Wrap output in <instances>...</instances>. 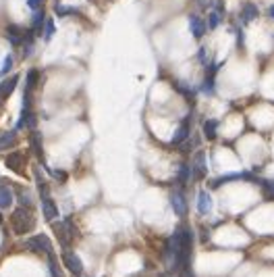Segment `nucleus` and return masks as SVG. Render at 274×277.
Instances as JSON below:
<instances>
[{"label":"nucleus","instance_id":"f257e3e1","mask_svg":"<svg viewBox=\"0 0 274 277\" xmlns=\"http://www.w3.org/2000/svg\"><path fill=\"white\" fill-rule=\"evenodd\" d=\"M35 225V219L33 215L25 209V206H19V209H15V213L11 215V229L17 233V236H25V233H29Z\"/></svg>","mask_w":274,"mask_h":277},{"label":"nucleus","instance_id":"f03ea898","mask_svg":"<svg viewBox=\"0 0 274 277\" xmlns=\"http://www.w3.org/2000/svg\"><path fill=\"white\" fill-rule=\"evenodd\" d=\"M27 246L29 250H33V252H40V254H50L52 252V244H50V238L46 236V233H35V236H31L27 240Z\"/></svg>","mask_w":274,"mask_h":277},{"label":"nucleus","instance_id":"7ed1b4c3","mask_svg":"<svg viewBox=\"0 0 274 277\" xmlns=\"http://www.w3.org/2000/svg\"><path fill=\"white\" fill-rule=\"evenodd\" d=\"M63 263L67 269L73 273V275H81L83 273V265H81V258H79L73 250H63Z\"/></svg>","mask_w":274,"mask_h":277},{"label":"nucleus","instance_id":"20e7f679","mask_svg":"<svg viewBox=\"0 0 274 277\" xmlns=\"http://www.w3.org/2000/svg\"><path fill=\"white\" fill-rule=\"evenodd\" d=\"M237 179H245V181H260L258 177H253L251 173H226V175H223V177H218L216 181H212L210 184V188H220L223 184H228V181H237Z\"/></svg>","mask_w":274,"mask_h":277},{"label":"nucleus","instance_id":"39448f33","mask_svg":"<svg viewBox=\"0 0 274 277\" xmlns=\"http://www.w3.org/2000/svg\"><path fill=\"white\" fill-rule=\"evenodd\" d=\"M171 204H173V211L179 215V217H185L187 215V200H185V194L181 190H174L171 194Z\"/></svg>","mask_w":274,"mask_h":277},{"label":"nucleus","instance_id":"423d86ee","mask_svg":"<svg viewBox=\"0 0 274 277\" xmlns=\"http://www.w3.org/2000/svg\"><path fill=\"white\" fill-rule=\"evenodd\" d=\"M54 233H56V238H58V242L63 246H69L71 244V238H73V233H75V229H69V221H63V223H54Z\"/></svg>","mask_w":274,"mask_h":277},{"label":"nucleus","instance_id":"0eeeda50","mask_svg":"<svg viewBox=\"0 0 274 277\" xmlns=\"http://www.w3.org/2000/svg\"><path fill=\"white\" fill-rule=\"evenodd\" d=\"M193 175L198 179H204L208 175V165H206V152L204 150H198L196 152V159H193Z\"/></svg>","mask_w":274,"mask_h":277},{"label":"nucleus","instance_id":"6e6552de","mask_svg":"<svg viewBox=\"0 0 274 277\" xmlns=\"http://www.w3.org/2000/svg\"><path fill=\"white\" fill-rule=\"evenodd\" d=\"M191 117H185L179 125H176V132H174V136H173V144H183L185 140L189 138V134H191Z\"/></svg>","mask_w":274,"mask_h":277},{"label":"nucleus","instance_id":"1a4fd4ad","mask_svg":"<svg viewBox=\"0 0 274 277\" xmlns=\"http://www.w3.org/2000/svg\"><path fill=\"white\" fill-rule=\"evenodd\" d=\"M189 29H191V36L193 38L201 40V38H204V33H206V23L201 21L198 15H191L189 17Z\"/></svg>","mask_w":274,"mask_h":277},{"label":"nucleus","instance_id":"9d476101","mask_svg":"<svg viewBox=\"0 0 274 277\" xmlns=\"http://www.w3.org/2000/svg\"><path fill=\"white\" fill-rule=\"evenodd\" d=\"M6 36H8V42L11 44H15V46H19V44H23V40H25V33L21 28H17V25H8L6 28Z\"/></svg>","mask_w":274,"mask_h":277},{"label":"nucleus","instance_id":"9b49d317","mask_svg":"<svg viewBox=\"0 0 274 277\" xmlns=\"http://www.w3.org/2000/svg\"><path fill=\"white\" fill-rule=\"evenodd\" d=\"M17 83H19V75H17V73H15V75H11L8 80H4L2 83H0V96H2V100L11 96L13 90L17 88Z\"/></svg>","mask_w":274,"mask_h":277},{"label":"nucleus","instance_id":"f8f14e48","mask_svg":"<svg viewBox=\"0 0 274 277\" xmlns=\"http://www.w3.org/2000/svg\"><path fill=\"white\" fill-rule=\"evenodd\" d=\"M223 15H224V8H223V2H216V8L210 13L208 17V29H216L220 21H223Z\"/></svg>","mask_w":274,"mask_h":277},{"label":"nucleus","instance_id":"ddd939ff","mask_svg":"<svg viewBox=\"0 0 274 277\" xmlns=\"http://www.w3.org/2000/svg\"><path fill=\"white\" fill-rule=\"evenodd\" d=\"M6 167H8V169H13V171H17V173H21V171L25 169V157H23L21 152L11 154V157L6 159Z\"/></svg>","mask_w":274,"mask_h":277},{"label":"nucleus","instance_id":"4468645a","mask_svg":"<svg viewBox=\"0 0 274 277\" xmlns=\"http://www.w3.org/2000/svg\"><path fill=\"white\" fill-rule=\"evenodd\" d=\"M42 209H44V217H46L48 221H54L58 217V209L52 198H44L42 200Z\"/></svg>","mask_w":274,"mask_h":277},{"label":"nucleus","instance_id":"2eb2a0df","mask_svg":"<svg viewBox=\"0 0 274 277\" xmlns=\"http://www.w3.org/2000/svg\"><path fill=\"white\" fill-rule=\"evenodd\" d=\"M210 206H212V198H210V194L206 192V190H201V192L198 194V213L199 215L210 213Z\"/></svg>","mask_w":274,"mask_h":277},{"label":"nucleus","instance_id":"dca6fc26","mask_svg":"<svg viewBox=\"0 0 274 277\" xmlns=\"http://www.w3.org/2000/svg\"><path fill=\"white\" fill-rule=\"evenodd\" d=\"M15 142H17V132L15 129H8V132L0 134V150L11 148V146H15Z\"/></svg>","mask_w":274,"mask_h":277},{"label":"nucleus","instance_id":"f3484780","mask_svg":"<svg viewBox=\"0 0 274 277\" xmlns=\"http://www.w3.org/2000/svg\"><path fill=\"white\" fill-rule=\"evenodd\" d=\"M13 204V190L8 186L0 188V209H8Z\"/></svg>","mask_w":274,"mask_h":277},{"label":"nucleus","instance_id":"a211bd4d","mask_svg":"<svg viewBox=\"0 0 274 277\" xmlns=\"http://www.w3.org/2000/svg\"><path fill=\"white\" fill-rule=\"evenodd\" d=\"M255 17H258V6L255 4H245L243 11H241V21L243 23H251Z\"/></svg>","mask_w":274,"mask_h":277},{"label":"nucleus","instance_id":"6ab92c4d","mask_svg":"<svg viewBox=\"0 0 274 277\" xmlns=\"http://www.w3.org/2000/svg\"><path fill=\"white\" fill-rule=\"evenodd\" d=\"M218 134V121L216 119H208L206 123H204V136H206V140H214Z\"/></svg>","mask_w":274,"mask_h":277},{"label":"nucleus","instance_id":"aec40b11","mask_svg":"<svg viewBox=\"0 0 274 277\" xmlns=\"http://www.w3.org/2000/svg\"><path fill=\"white\" fill-rule=\"evenodd\" d=\"M31 146H33V152L38 154V159L44 161V152H42V134H40V132H31Z\"/></svg>","mask_w":274,"mask_h":277},{"label":"nucleus","instance_id":"412c9836","mask_svg":"<svg viewBox=\"0 0 274 277\" xmlns=\"http://www.w3.org/2000/svg\"><path fill=\"white\" fill-rule=\"evenodd\" d=\"M189 177H191L189 165H187V163H181V165H179V173H176V179H179V184L185 186V184L189 181Z\"/></svg>","mask_w":274,"mask_h":277},{"label":"nucleus","instance_id":"4be33fe9","mask_svg":"<svg viewBox=\"0 0 274 277\" xmlns=\"http://www.w3.org/2000/svg\"><path fill=\"white\" fill-rule=\"evenodd\" d=\"M258 184L262 186V192L268 200H274V181H268V179H260Z\"/></svg>","mask_w":274,"mask_h":277},{"label":"nucleus","instance_id":"5701e85b","mask_svg":"<svg viewBox=\"0 0 274 277\" xmlns=\"http://www.w3.org/2000/svg\"><path fill=\"white\" fill-rule=\"evenodd\" d=\"M44 23H46V17H44V11H35V15H33V21H31V28H33V31H40Z\"/></svg>","mask_w":274,"mask_h":277},{"label":"nucleus","instance_id":"b1692460","mask_svg":"<svg viewBox=\"0 0 274 277\" xmlns=\"http://www.w3.org/2000/svg\"><path fill=\"white\" fill-rule=\"evenodd\" d=\"M56 15L58 17H71V15H77V8H73V6H65V4H56Z\"/></svg>","mask_w":274,"mask_h":277},{"label":"nucleus","instance_id":"393cba45","mask_svg":"<svg viewBox=\"0 0 274 277\" xmlns=\"http://www.w3.org/2000/svg\"><path fill=\"white\" fill-rule=\"evenodd\" d=\"M48 267H50L52 277H63V273H60V269H58V263L54 261V256H52V252L48 254Z\"/></svg>","mask_w":274,"mask_h":277},{"label":"nucleus","instance_id":"a878e982","mask_svg":"<svg viewBox=\"0 0 274 277\" xmlns=\"http://www.w3.org/2000/svg\"><path fill=\"white\" fill-rule=\"evenodd\" d=\"M52 36H54V21L46 19V23H44V38L48 42V40H52Z\"/></svg>","mask_w":274,"mask_h":277},{"label":"nucleus","instance_id":"bb28decb","mask_svg":"<svg viewBox=\"0 0 274 277\" xmlns=\"http://www.w3.org/2000/svg\"><path fill=\"white\" fill-rule=\"evenodd\" d=\"M38 77H40L38 69H29V71H27V88H29V90L33 88L35 83H38Z\"/></svg>","mask_w":274,"mask_h":277},{"label":"nucleus","instance_id":"cd10ccee","mask_svg":"<svg viewBox=\"0 0 274 277\" xmlns=\"http://www.w3.org/2000/svg\"><path fill=\"white\" fill-rule=\"evenodd\" d=\"M11 67H13V56L8 55V56H4V60H2V67H0V75H6L8 71H11Z\"/></svg>","mask_w":274,"mask_h":277},{"label":"nucleus","instance_id":"c85d7f7f","mask_svg":"<svg viewBox=\"0 0 274 277\" xmlns=\"http://www.w3.org/2000/svg\"><path fill=\"white\" fill-rule=\"evenodd\" d=\"M198 60H199L201 65H208V63H210V60H208V48H206V46H201V48L198 50Z\"/></svg>","mask_w":274,"mask_h":277},{"label":"nucleus","instance_id":"c756f323","mask_svg":"<svg viewBox=\"0 0 274 277\" xmlns=\"http://www.w3.org/2000/svg\"><path fill=\"white\" fill-rule=\"evenodd\" d=\"M19 202H21V206H25V209H27V206H31V196H29V192H21V194H19Z\"/></svg>","mask_w":274,"mask_h":277},{"label":"nucleus","instance_id":"7c9ffc66","mask_svg":"<svg viewBox=\"0 0 274 277\" xmlns=\"http://www.w3.org/2000/svg\"><path fill=\"white\" fill-rule=\"evenodd\" d=\"M42 2H44V0H27V6L31 8V11H40Z\"/></svg>","mask_w":274,"mask_h":277},{"label":"nucleus","instance_id":"2f4dec72","mask_svg":"<svg viewBox=\"0 0 274 277\" xmlns=\"http://www.w3.org/2000/svg\"><path fill=\"white\" fill-rule=\"evenodd\" d=\"M268 15H270V17H272V19H274V4H272V6L268 8Z\"/></svg>","mask_w":274,"mask_h":277},{"label":"nucleus","instance_id":"473e14b6","mask_svg":"<svg viewBox=\"0 0 274 277\" xmlns=\"http://www.w3.org/2000/svg\"><path fill=\"white\" fill-rule=\"evenodd\" d=\"M4 186V177H0V188H2Z\"/></svg>","mask_w":274,"mask_h":277},{"label":"nucleus","instance_id":"72a5a7b5","mask_svg":"<svg viewBox=\"0 0 274 277\" xmlns=\"http://www.w3.org/2000/svg\"><path fill=\"white\" fill-rule=\"evenodd\" d=\"M0 223H2V213H0Z\"/></svg>","mask_w":274,"mask_h":277},{"label":"nucleus","instance_id":"f704fd0d","mask_svg":"<svg viewBox=\"0 0 274 277\" xmlns=\"http://www.w3.org/2000/svg\"><path fill=\"white\" fill-rule=\"evenodd\" d=\"M0 100H2V96H0Z\"/></svg>","mask_w":274,"mask_h":277}]
</instances>
